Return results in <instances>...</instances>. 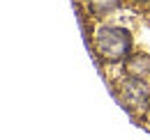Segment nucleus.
I'll return each mask as SVG.
<instances>
[{"instance_id": "1", "label": "nucleus", "mask_w": 150, "mask_h": 140, "mask_svg": "<svg viewBox=\"0 0 150 140\" xmlns=\"http://www.w3.org/2000/svg\"><path fill=\"white\" fill-rule=\"evenodd\" d=\"M95 51L109 62H120L132 51V35L125 28L102 25L97 28V35H95Z\"/></svg>"}, {"instance_id": "2", "label": "nucleus", "mask_w": 150, "mask_h": 140, "mask_svg": "<svg viewBox=\"0 0 150 140\" xmlns=\"http://www.w3.org/2000/svg\"><path fill=\"white\" fill-rule=\"evenodd\" d=\"M122 99L132 108H148L150 106V90L143 78H125L122 80Z\"/></svg>"}, {"instance_id": "3", "label": "nucleus", "mask_w": 150, "mask_h": 140, "mask_svg": "<svg viewBox=\"0 0 150 140\" xmlns=\"http://www.w3.org/2000/svg\"><path fill=\"white\" fill-rule=\"evenodd\" d=\"M127 71L134 78H143V76H150V57L146 53H136L127 60Z\"/></svg>"}, {"instance_id": "4", "label": "nucleus", "mask_w": 150, "mask_h": 140, "mask_svg": "<svg viewBox=\"0 0 150 140\" xmlns=\"http://www.w3.org/2000/svg\"><path fill=\"white\" fill-rule=\"evenodd\" d=\"M115 9H120L118 0H90V12L95 16H109Z\"/></svg>"}, {"instance_id": "5", "label": "nucleus", "mask_w": 150, "mask_h": 140, "mask_svg": "<svg viewBox=\"0 0 150 140\" xmlns=\"http://www.w3.org/2000/svg\"><path fill=\"white\" fill-rule=\"evenodd\" d=\"M136 2H148V0H136Z\"/></svg>"}]
</instances>
